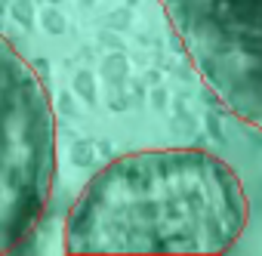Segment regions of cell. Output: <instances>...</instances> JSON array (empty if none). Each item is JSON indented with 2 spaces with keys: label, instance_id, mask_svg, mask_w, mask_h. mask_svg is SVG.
I'll list each match as a JSON object with an SVG mask.
<instances>
[{
  "label": "cell",
  "instance_id": "6da1fadb",
  "mask_svg": "<svg viewBox=\"0 0 262 256\" xmlns=\"http://www.w3.org/2000/svg\"><path fill=\"white\" fill-rule=\"evenodd\" d=\"M247 225L237 173L201 148H151L108 164L68 216L71 253H225Z\"/></svg>",
  "mask_w": 262,
  "mask_h": 256
},
{
  "label": "cell",
  "instance_id": "7a4b0ae2",
  "mask_svg": "<svg viewBox=\"0 0 262 256\" xmlns=\"http://www.w3.org/2000/svg\"><path fill=\"white\" fill-rule=\"evenodd\" d=\"M53 111L28 62L0 37V253L22 244L50 201Z\"/></svg>",
  "mask_w": 262,
  "mask_h": 256
}]
</instances>
